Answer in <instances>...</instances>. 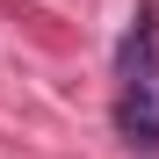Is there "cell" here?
I'll use <instances>...</instances> for the list:
<instances>
[{
	"label": "cell",
	"mask_w": 159,
	"mask_h": 159,
	"mask_svg": "<svg viewBox=\"0 0 159 159\" xmlns=\"http://www.w3.org/2000/svg\"><path fill=\"white\" fill-rule=\"evenodd\" d=\"M116 130L138 152H159V7L138 0L116 51Z\"/></svg>",
	"instance_id": "cell-1"
}]
</instances>
